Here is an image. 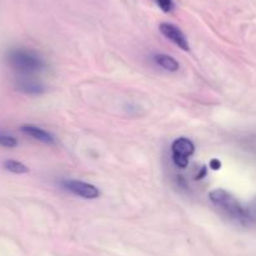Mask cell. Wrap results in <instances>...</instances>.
I'll return each mask as SVG.
<instances>
[{"instance_id": "cell-1", "label": "cell", "mask_w": 256, "mask_h": 256, "mask_svg": "<svg viewBox=\"0 0 256 256\" xmlns=\"http://www.w3.org/2000/svg\"><path fill=\"white\" fill-rule=\"evenodd\" d=\"M6 62L22 76H30L46 68V62L36 52L24 46H12L6 53Z\"/></svg>"}, {"instance_id": "cell-2", "label": "cell", "mask_w": 256, "mask_h": 256, "mask_svg": "<svg viewBox=\"0 0 256 256\" xmlns=\"http://www.w3.org/2000/svg\"><path fill=\"white\" fill-rule=\"evenodd\" d=\"M210 200L220 208L221 211L225 212L228 218L235 222L240 224V225H248V211L246 208H244L230 192L226 190L218 188L210 192L208 195Z\"/></svg>"}, {"instance_id": "cell-3", "label": "cell", "mask_w": 256, "mask_h": 256, "mask_svg": "<svg viewBox=\"0 0 256 256\" xmlns=\"http://www.w3.org/2000/svg\"><path fill=\"white\" fill-rule=\"evenodd\" d=\"M195 152V144L191 140L180 137L172 144V161L177 167H184L188 164V157Z\"/></svg>"}, {"instance_id": "cell-4", "label": "cell", "mask_w": 256, "mask_h": 256, "mask_svg": "<svg viewBox=\"0 0 256 256\" xmlns=\"http://www.w3.org/2000/svg\"><path fill=\"white\" fill-rule=\"evenodd\" d=\"M63 184L68 191H70L74 195L80 196V198L93 200V198H100V190L97 187L90 184H87V182L77 181V180H67V181L63 182Z\"/></svg>"}, {"instance_id": "cell-5", "label": "cell", "mask_w": 256, "mask_h": 256, "mask_svg": "<svg viewBox=\"0 0 256 256\" xmlns=\"http://www.w3.org/2000/svg\"><path fill=\"white\" fill-rule=\"evenodd\" d=\"M160 30H161V33L164 34L167 39H170L172 43L176 44L178 48L184 49V50H188L190 49L188 42H187L186 36L182 33L181 29H180L178 26H174V24L162 23L161 26H160Z\"/></svg>"}, {"instance_id": "cell-6", "label": "cell", "mask_w": 256, "mask_h": 256, "mask_svg": "<svg viewBox=\"0 0 256 256\" xmlns=\"http://www.w3.org/2000/svg\"><path fill=\"white\" fill-rule=\"evenodd\" d=\"M16 88L19 92L29 96H38L44 92V86L30 76H22L16 80Z\"/></svg>"}, {"instance_id": "cell-7", "label": "cell", "mask_w": 256, "mask_h": 256, "mask_svg": "<svg viewBox=\"0 0 256 256\" xmlns=\"http://www.w3.org/2000/svg\"><path fill=\"white\" fill-rule=\"evenodd\" d=\"M20 131L26 136L32 137V138L36 140L39 142H43L46 144H54V137L46 131L42 130L40 127H36L33 124H24L20 127Z\"/></svg>"}, {"instance_id": "cell-8", "label": "cell", "mask_w": 256, "mask_h": 256, "mask_svg": "<svg viewBox=\"0 0 256 256\" xmlns=\"http://www.w3.org/2000/svg\"><path fill=\"white\" fill-rule=\"evenodd\" d=\"M154 62L158 64L160 67H162L166 70H170V72H176L180 68L176 59L172 58L171 56H167V54H157V56H154Z\"/></svg>"}, {"instance_id": "cell-9", "label": "cell", "mask_w": 256, "mask_h": 256, "mask_svg": "<svg viewBox=\"0 0 256 256\" xmlns=\"http://www.w3.org/2000/svg\"><path fill=\"white\" fill-rule=\"evenodd\" d=\"M3 167L6 171L16 174H26V172L29 171L28 167H26V164H22V162L19 161H16V160H6V161L3 162Z\"/></svg>"}, {"instance_id": "cell-10", "label": "cell", "mask_w": 256, "mask_h": 256, "mask_svg": "<svg viewBox=\"0 0 256 256\" xmlns=\"http://www.w3.org/2000/svg\"><path fill=\"white\" fill-rule=\"evenodd\" d=\"M0 146L6 147V148H16L18 146V141L12 134L0 132Z\"/></svg>"}, {"instance_id": "cell-11", "label": "cell", "mask_w": 256, "mask_h": 256, "mask_svg": "<svg viewBox=\"0 0 256 256\" xmlns=\"http://www.w3.org/2000/svg\"><path fill=\"white\" fill-rule=\"evenodd\" d=\"M246 211H248V225L250 224H256V198L254 201H251L250 205L246 208Z\"/></svg>"}, {"instance_id": "cell-12", "label": "cell", "mask_w": 256, "mask_h": 256, "mask_svg": "<svg viewBox=\"0 0 256 256\" xmlns=\"http://www.w3.org/2000/svg\"><path fill=\"white\" fill-rule=\"evenodd\" d=\"M156 3L164 13H170L174 9V0H156Z\"/></svg>"}, {"instance_id": "cell-13", "label": "cell", "mask_w": 256, "mask_h": 256, "mask_svg": "<svg viewBox=\"0 0 256 256\" xmlns=\"http://www.w3.org/2000/svg\"><path fill=\"white\" fill-rule=\"evenodd\" d=\"M210 167L212 170H220V167H221V162L218 161V160H216V158H214V160H211V162H210Z\"/></svg>"}]
</instances>
